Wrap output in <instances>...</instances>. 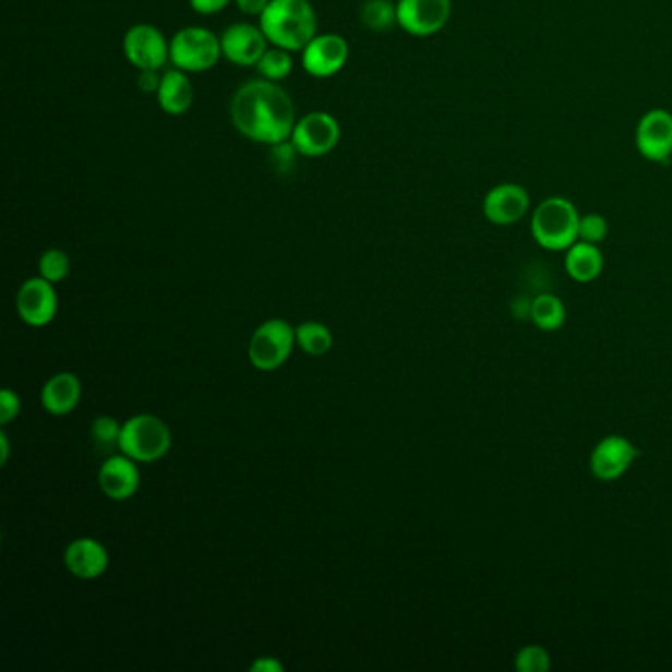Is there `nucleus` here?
<instances>
[{
	"label": "nucleus",
	"mask_w": 672,
	"mask_h": 672,
	"mask_svg": "<svg viewBox=\"0 0 672 672\" xmlns=\"http://www.w3.org/2000/svg\"><path fill=\"white\" fill-rule=\"evenodd\" d=\"M608 235V221L598 214H588L580 217L578 225V241L598 244Z\"/></svg>",
	"instance_id": "cd10ccee"
},
{
	"label": "nucleus",
	"mask_w": 672,
	"mask_h": 672,
	"mask_svg": "<svg viewBox=\"0 0 672 672\" xmlns=\"http://www.w3.org/2000/svg\"><path fill=\"white\" fill-rule=\"evenodd\" d=\"M237 9L247 16H261L266 11L271 0H233Z\"/></svg>",
	"instance_id": "2f4dec72"
},
{
	"label": "nucleus",
	"mask_w": 672,
	"mask_h": 672,
	"mask_svg": "<svg viewBox=\"0 0 672 672\" xmlns=\"http://www.w3.org/2000/svg\"><path fill=\"white\" fill-rule=\"evenodd\" d=\"M639 456L637 448L632 442L623 436H605L598 442V446L591 452V473L601 481H613L622 478L627 469L632 468L633 461Z\"/></svg>",
	"instance_id": "4468645a"
},
{
	"label": "nucleus",
	"mask_w": 672,
	"mask_h": 672,
	"mask_svg": "<svg viewBox=\"0 0 672 672\" xmlns=\"http://www.w3.org/2000/svg\"><path fill=\"white\" fill-rule=\"evenodd\" d=\"M292 51L283 50V48H268L263 53V58L256 63V72L268 82H283L290 73H292Z\"/></svg>",
	"instance_id": "b1692460"
},
{
	"label": "nucleus",
	"mask_w": 672,
	"mask_h": 672,
	"mask_svg": "<svg viewBox=\"0 0 672 672\" xmlns=\"http://www.w3.org/2000/svg\"><path fill=\"white\" fill-rule=\"evenodd\" d=\"M221 38V51L227 61L241 68L256 65L268 50V40L261 26H253L249 22H237L225 28Z\"/></svg>",
	"instance_id": "f8f14e48"
},
{
	"label": "nucleus",
	"mask_w": 672,
	"mask_h": 672,
	"mask_svg": "<svg viewBox=\"0 0 672 672\" xmlns=\"http://www.w3.org/2000/svg\"><path fill=\"white\" fill-rule=\"evenodd\" d=\"M603 256L593 243L576 241L566 253V273L576 283H591L600 276Z\"/></svg>",
	"instance_id": "aec40b11"
},
{
	"label": "nucleus",
	"mask_w": 672,
	"mask_h": 672,
	"mask_svg": "<svg viewBox=\"0 0 672 672\" xmlns=\"http://www.w3.org/2000/svg\"><path fill=\"white\" fill-rule=\"evenodd\" d=\"M530 197L519 183H500L483 200V215L493 225H513L529 212Z\"/></svg>",
	"instance_id": "2eb2a0df"
},
{
	"label": "nucleus",
	"mask_w": 672,
	"mask_h": 672,
	"mask_svg": "<svg viewBox=\"0 0 672 672\" xmlns=\"http://www.w3.org/2000/svg\"><path fill=\"white\" fill-rule=\"evenodd\" d=\"M38 268H40V276L56 285V283L65 280L70 275V256L65 255L60 249H48L40 256Z\"/></svg>",
	"instance_id": "a878e982"
},
{
	"label": "nucleus",
	"mask_w": 672,
	"mask_h": 672,
	"mask_svg": "<svg viewBox=\"0 0 672 672\" xmlns=\"http://www.w3.org/2000/svg\"><path fill=\"white\" fill-rule=\"evenodd\" d=\"M349 60V44L339 34H316L302 50L305 73L317 80H326L346 68Z\"/></svg>",
	"instance_id": "9d476101"
},
{
	"label": "nucleus",
	"mask_w": 672,
	"mask_h": 672,
	"mask_svg": "<svg viewBox=\"0 0 672 672\" xmlns=\"http://www.w3.org/2000/svg\"><path fill=\"white\" fill-rule=\"evenodd\" d=\"M271 46L302 51L317 34V16L310 0H271L259 16Z\"/></svg>",
	"instance_id": "f03ea898"
},
{
	"label": "nucleus",
	"mask_w": 672,
	"mask_h": 672,
	"mask_svg": "<svg viewBox=\"0 0 672 672\" xmlns=\"http://www.w3.org/2000/svg\"><path fill=\"white\" fill-rule=\"evenodd\" d=\"M231 122L244 139L261 144L286 143L295 129L296 109L290 95L268 80H251L233 93Z\"/></svg>",
	"instance_id": "f257e3e1"
},
{
	"label": "nucleus",
	"mask_w": 672,
	"mask_h": 672,
	"mask_svg": "<svg viewBox=\"0 0 672 672\" xmlns=\"http://www.w3.org/2000/svg\"><path fill=\"white\" fill-rule=\"evenodd\" d=\"M637 151L651 163H667L672 156V115L664 109L645 112L635 133Z\"/></svg>",
	"instance_id": "ddd939ff"
},
{
	"label": "nucleus",
	"mask_w": 672,
	"mask_h": 672,
	"mask_svg": "<svg viewBox=\"0 0 672 672\" xmlns=\"http://www.w3.org/2000/svg\"><path fill=\"white\" fill-rule=\"evenodd\" d=\"M515 667L519 672H549L550 655L540 645H527L515 657Z\"/></svg>",
	"instance_id": "bb28decb"
},
{
	"label": "nucleus",
	"mask_w": 672,
	"mask_h": 672,
	"mask_svg": "<svg viewBox=\"0 0 672 672\" xmlns=\"http://www.w3.org/2000/svg\"><path fill=\"white\" fill-rule=\"evenodd\" d=\"M229 2H233V0H190V7L197 14L207 16V14H217V12L224 11Z\"/></svg>",
	"instance_id": "c756f323"
},
{
	"label": "nucleus",
	"mask_w": 672,
	"mask_h": 672,
	"mask_svg": "<svg viewBox=\"0 0 672 672\" xmlns=\"http://www.w3.org/2000/svg\"><path fill=\"white\" fill-rule=\"evenodd\" d=\"M156 99L166 115L180 117L183 112L190 111L194 103V87L188 80V73L178 68L164 73Z\"/></svg>",
	"instance_id": "6ab92c4d"
},
{
	"label": "nucleus",
	"mask_w": 672,
	"mask_h": 672,
	"mask_svg": "<svg viewBox=\"0 0 672 672\" xmlns=\"http://www.w3.org/2000/svg\"><path fill=\"white\" fill-rule=\"evenodd\" d=\"M339 136L341 129L336 117L326 111H314L296 121L290 143L300 156L320 158L336 148Z\"/></svg>",
	"instance_id": "0eeeda50"
},
{
	"label": "nucleus",
	"mask_w": 672,
	"mask_h": 672,
	"mask_svg": "<svg viewBox=\"0 0 672 672\" xmlns=\"http://www.w3.org/2000/svg\"><path fill=\"white\" fill-rule=\"evenodd\" d=\"M160 82H163V75L158 73V70H143L139 75V87L144 93H158Z\"/></svg>",
	"instance_id": "7c9ffc66"
},
{
	"label": "nucleus",
	"mask_w": 672,
	"mask_h": 672,
	"mask_svg": "<svg viewBox=\"0 0 672 672\" xmlns=\"http://www.w3.org/2000/svg\"><path fill=\"white\" fill-rule=\"evenodd\" d=\"M221 56V38L202 26H185L170 40V63L185 73L209 72Z\"/></svg>",
	"instance_id": "20e7f679"
},
{
	"label": "nucleus",
	"mask_w": 672,
	"mask_h": 672,
	"mask_svg": "<svg viewBox=\"0 0 672 672\" xmlns=\"http://www.w3.org/2000/svg\"><path fill=\"white\" fill-rule=\"evenodd\" d=\"M122 51L139 72L163 70L170 61V41L153 24H136L129 28L122 38Z\"/></svg>",
	"instance_id": "6e6552de"
},
{
	"label": "nucleus",
	"mask_w": 672,
	"mask_h": 672,
	"mask_svg": "<svg viewBox=\"0 0 672 672\" xmlns=\"http://www.w3.org/2000/svg\"><path fill=\"white\" fill-rule=\"evenodd\" d=\"M530 308H532V300H527V298H519V300H515L513 302V316L519 317H530Z\"/></svg>",
	"instance_id": "72a5a7b5"
},
{
	"label": "nucleus",
	"mask_w": 672,
	"mask_h": 672,
	"mask_svg": "<svg viewBox=\"0 0 672 672\" xmlns=\"http://www.w3.org/2000/svg\"><path fill=\"white\" fill-rule=\"evenodd\" d=\"M21 412V398L11 388H4L0 393V424H9Z\"/></svg>",
	"instance_id": "c85d7f7f"
},
{
	"label": "nucleus",
	"mask_w": 672,
	"mask_h": 672,
	"mask_svg": "<svg viewBox=\"0 0 672 672\" xmlns=\"http://www.w3.org/2000/svg\"><path fill=\"white\" fill-rule=\"evenodd\" d=\"M63 564L80 580H95L109 568V552L99 540L83 537L68 544Z\"/></svg>",
	"instance_id": "dca6fc26"
},
{
	"label": "nucleus",
	"mask_w": 672,
	"mask_h": 672,
	"mask_svg": "<svg viewBox=\"0 0 672 672\" xmlns=\"http://www.w3.org/2000/svg\"><path fill=\"white\" fill-rule=\"evenodd\" d=\"M580 214L566 197H549L535 209L530 231L535 241L549 251H568L578 241Z\"/></svg>",
	"instance_id": "7ed1b4c3"
},
{
	"label": "nucleus",
	"mask_w": 672,
	"mask_h": 672,
	"mask_svg": "<svg viewBox=\"0 0 672 672\" xmlns=\"http://www.w3.org/2000/svg\"><path fill=\"white\" fill-rule=\"evenodd\" d=\"M16 310L24 324L44 327L50 324L58 312V296L53 283L44 276L28 278L16 295Z\"/></svg>",
	"instance_id": "9b49d317"
},
{
	"label": "nucleus",
	"mask_w": 672,
	"mask_h": 672,
	"mask_svg": "<svg viewBox=\"0 0 672 672\" xmlns=\"http://www.w3.org/2000/svg\"><path fill=\"white\" fill-rule=\"evenodd\" d=\"M361 22L369 31H388L397 24V4H393V0H365L361 7Z\"/></svg>",
	"instance_id": "5701e85b"
},
{
	"label": "nucleus",
	"mask_w": 672,
	"mask_h": 672,
	"mask_svg": "<svg viewBox=\"0 0 672 672\" xmlns=\"http://www.w3.org/2000/svg\"><path fill=\"white\" fill-rule=\"evenodd\" d=\"M251 671L255 672H283L285 671V664L276 661L273 657H261L259 661L251 664Z\"/></svg>",
	"instance_id": "473e14b6"
},
{
	"label": "nucleus",
	"mask_w": 672,
	"mask_h": 672,
	"mask_svg": "<svg viewBox=\"0 0 672 672\" xmlns=\"http://www.w3.org/2000/svg\"><path fill=\"white\" fill-rule=\"evenodd\" d=\"M170 428L158 417L136 415L122 424L119 449L134 461H156L170 452Z\"/></svg>",
	"instance_id": "39448f33"
},
{
	"label": "nucleus",
	"mask_w": 672,
	"mask_h": 672,
	"mask_svg": "<svg viewBox=\"0 0 672 672\" xmlns=\"http://www.w3.org/2000/svg\"><path fill=\"white\" fill-rule=\"evenodd\" d=\"M141 485V471L129 456H109L99 469V488L112 501L131 500Z\"/></svg>",
	"instance_id": "f3484780"
},
{
	"label": "nucleus",
	"mask_w": 672,
	"mask_h": 672,
	"mask_svg": "<svg viewBox=\"0 0 672 672\" xmlns=\"http://www.w3.org/2000/svg\"><path fill=\"white\" fill-rule=\"evenodd\" d=\"M122 427L112 417H99L93 420L92 440L99 452H112L119 448Z\"/></svg>",
	"instance_id": "393cba45"
},
{
	"label": "nucleus",
	"mask_w": 672,
	"mask_h": 672,
	"mask_svg": "<svg viewBox=\"0 0 672 672\" xmlns=\"http://www.w3.org/2000/svg\"><path fill=\"white\" fill-rule=\"evenodd\" d=\"M295 344V327L275 317L256 327L249 344V359L259 371H273L285 365Z\"/></svg>",
	"instance_id": "423d86ee"
},
{
	"label": "nucleus",
	"mask_w": 672,
	"mask_h": 672,
	"mask_svg": "<svg viewBox=\"0 0 672 672\" xmlns=\"http://www.w3.org/2000/svg\"><path fill=\"white\" fill-rule=\"evenodd\" d=\"M0 464L4 466L7 461H9V440H7V434H0Z\"/></svg>",
	"instance_id": "f704fd0d"
},
{
	"label": "nucleus",
	"mask_w": 672,
	"mask_h": 672,
	"mask_svg": "<svg viewBox=\"0 0 672 672\" xmlns=\"http://www.w3.org/2000/svg\"><path fill=\"white\" fill-rule=\"evenodd\" d=\"M452 0H397V24L403 31L428 38L439 34L449 21Z\"/></svg>",
	"instance_id": "1a4fd4ad"
},
{
	"label": "nucleus",
	"mask_w": 672,
	"mask_h": 672,
	"mask_svg": "<svg viewBox=\"0 0 672 672\" xmlns=\"http://www.w3.org/2000/svg\"><path fill=\"white\" fill-rule=\"evenodd\" d=\"M41 407L61 417L72 412L82 400V381L73 373H58L41 388Z\"/></svg>",
	"instance_id": "a211bd4d"
},
{
	"label": "nucleus",
	"mask_w": 672,
	"mask_h": 672,
	"mask_svg": "<svg viewBox=\"0 0 672 672\" xmlns=\"http://www.w3.org/2000/svg\"><path fill=\"white\" fill-rule=\"evenodd\" d=\"M530 320L542 332H554V329H561L562 324H564L566 310L556 296L539 295L537 298H532Z\"/></svg>",
	"instance_id": "412c9836"
},
{
	"label": "nucleus",
	"mask_w": 672,
	"mask_h": 672,
	"mask_svg": "<svg viewBox=\"0 0 672 672\" xmlns=\"http://www.w3.org/2000/svg\"><path fill=\"white\" fill-rule=\"evenodd\" d=\"M296 344L302 347L308 356L322 357L334 346V336L327 326L320 322H304L296 327Z\"/></svg>",
	"instance_id": "4be33fe9"
}]
</instances>
